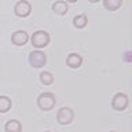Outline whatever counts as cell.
I'll return each mask as SVG.
<instances>
[{
	"label": "cell",
	"instance_id": "obj_3",
	"mask_svg": "<svg viewBox=\"0 0 132 132\" xmlns=\"http://www.w3.org/2000/svg\"><path fill=\"white\" fill-rule=\"evenodd\" d=\"M129 105V99H128L127 94L124 92H118L116 94L113 99H111V107L116 110V111H124Z\"/></svg>",
	"mask_w": 132,
	"mask_h": 132
},
{
	"label": "cell",
	"instance_id": "obj_1",
	"mask_svg": "<svg viewBox=\"0 0 132 132\" xmlns=\"http://www.w3.org/2000/svg\"><path fill=\"white\" fill-rule=\"evenodd\" d=\"M55 105H56V98L52 92H43L37 98V106H39L40 110L50 111L55 107Z\"/></svg>",
	"mask_w": 132,
	"mask_h": 132
},
{
	"label": "cell",
	"instance_id": "obj_12",
	"mask_svg": "<svg viewBox=\"0 0 132 132\" xmlns=\"http://www.w3.org/2000/svg\"><path fill=\"white\" fill-rule=\"evenodd\" d=\"M87 23H88V18H87L85 14L76 15L73 18V25H74V28H77V29H84L87 26Z\"/></svg>",
	"mask_w": 132,
	"mask_h": 132
},
{
	"label": "cell",
	"instance_id": "obj_11",
	"mask_svg": "<svg viewBox=\"0 0 132 132\" xmlns=\"http://www.w3.org/2000/svg\"><path fill=\"white\" fill-rule=\"evenodd\" d=\"M122 6V0H103V7L107 11H117Z\"/></svg>",
	"mask_w": 132,
	"mask_h": 132
},
{
	"label": "cell",
	"instance_id": "obj_10",
	"mask_svg": "<svg viewBox=\"0 0 132 132\" xmlns=\"http://www.w3.org/2000/svg\"><path fill=\"white\" fill-rule=\"evenodd\" d=\"M6 132H22V124L18 120H10L4 127Z\"/></svg>",
	"mask_w": 132,
	"mask_h": 132
},
{
	"label": "cell",
	"instance_id": "obj_14",
	"mask_svg": "<svg viewBox=\"0 0 132 132\" xmlns=\"http://www.w3.org/2000/svg\"><path fill=\"white\" fill-rule=\"evenodd\" d=\"M40 81H41V84H44V85H51L52 82H54L52 73H50V72H41L40 73Z\"/></svg>",
	"mask_w": 132,
	"mask_h": 132
},
{
	"label": "cell",
	"instance_id": "obj_8",
	"mask_svg": "<svg viewBox=\"0 0 132 132\" xmlns=\"http://www.w3.org/2000/svg\"><path fill=\"white\" fill-rule=\"evenodd\" d=\"M66 65L70 69H78L82 65V56L80 54H76V52L69 54L68 58H66Z\"/></svg>",
	"mask_w": 132,
	"mask_h": 132
},
{
	"label": "cell",
	"instance_id": "obj_18",
	"mask_svg": "<svg viewBox=\"0 0 132 132\" xmlns=\"http://www.w3.org/2000/svg\"><path fill=\"white\" fill-rule=\"evenodd\" d=\"M47 132H48V131H47Z\"/></svg>",
	"mask_w": 132,
	"mask_h": 132
},
{
	"label": "cell",
	"instance_id": "obj_6",
	"mask_svg": "<svg viewBox=\"0 0 132 132\" xmlns=\"http://www.w3.org/2000/svg\"><path fill=\"white\" fill-rule=\"evenodd\" d=\"M14 12L19 18H26L32 12V4L29 2H26V0H19L14 7Z\"/></svg>",
	"mask_w": 132,
	"mask_h": 132
},
{
	"label": "cell",
	"instance_id": "obj_16",
	"mask_svg": "<svg viewBox=\"0 0 132 132\" xmlns=\"http://www.w3.org/2000/svg\"><path fill=\"white\" fill-rule=\"evenodd\" d=\"M88 2H89V3H98L99 0H88Z\"/></svg>",
	"mask_w": 132,
	"mask_h": 132
},
{
	"label": "cell",
	"instance_id": "obj_15",
	"mask_svg": "<svg viewBox=\"0 0 132 132\" xmlns=\"http://www.w3.org/2000/svg\"><path fill=\"white\" fill-rule=\"evenodd\" d=\"M77 0H66V3H76Z\"/></svg>",
	"mask_w": 132,
	"mask_h": 132
},
{
	"label": "cell",
	"instance_id": "obj_7",
	"mask_svg": "<svg viewBox=\"0 0 132 132\" xmlns=\"http://www.w3.org/2000/svg\"><path fill=\"white\" fill-rule=\"evenodd\" d=\"M28 40H29V35L25 30H16L11 35V41H12V44H15V45H25L28 43Z\"/></svg>",
	"mask_w": 132,
	"mask_h": 132
},
{
	"label": "cell",
	"instance_id": "obj_2",
	"mask_svg": "<svg viewBox=\"0 0 132 132\" xmlns=\"http://www.w3.org/2000/svg\"><path fill=\"white\" fill-rule=\"evenodd\" d=\"M30 41H32V45L35 48H37V50L44 48L50 44V35L45 30H37L32 35Z\"/></svg>",
	"mask_w": 132,
	"mask_h": 132
},
{
	"label": "cell",
	"instance_id": "obj_17",
	"mask_svg": "<svg viewBox=\"0 0 132 132\" xmlns=\"http://www.w3.org/2000/svg\"><path fill=\"white\" fill-rule=\"evenodd\" d=\"M110 132H117V131H110Z\"/></svg>",
	"mask_w": 132,
	"mask_h": 132
},
{
	"label": "cell",
	"instance_id": "obj_9",
	"mask_svg": "<svg viewBox=\"0 0 132 132\" xmlns=\"http://www.w3.org/2000/svg\"><path fill=\"white\" fill-rule=\"evenodd\" d=\"M51 10L55 12V14H58V15H65V14H68L69 7H68V3H66V2L58 0V2H55L51 6Z\"/></svg>",
	"mask_w": 132,
	"mask_h": 132
},
{
	"label": "cell",
	"instance_id": "obj_5",
	"mask_svg": "<svg viewBox=\"0 0 132 132\" xmlns=\"http://www.w3.org/2000/svg\"><path fill=\"white\" fill-rule=\"evenodd\" d=\"M74 120V111L70 107H62L56 114V121L61 125H69Z\"/></svg>",
	"mask_w": 132,
	"mask_h": 132
},
{
	"label": "cell",
	"instance_id": "obj_13",
	"mask_svg": "<svg viewBox=\"0 0 132 132\" xmlns=\"http://www.w3.org/2000/svg\"><path fill=\"white\" fill-rule=\"evenodd\" d=\"M11 106H12V102H11L10 98L8 96H0V113L2 114L7 113V111L11 109Z\"/></svg>",
	"mask_w": 132,
	"mask_h": 132
},
{
	"label": "cell",
	"instance_id": "obj_4",
	"mask_svg": "<svg viewBox=\"0 0 132 132\" xmlns=\"http://www.w3.org/2000/svg\"><path fill=\"white\" fill-rule=\"evenodd\" d=\"M29 63L33 68L39 69V68H43V66L47 63V55L40 51V50H36V51H32L29 54Z\"/></svg>",
	"mask_w": 132,
	"mask_h": 132
}]
</instances>
